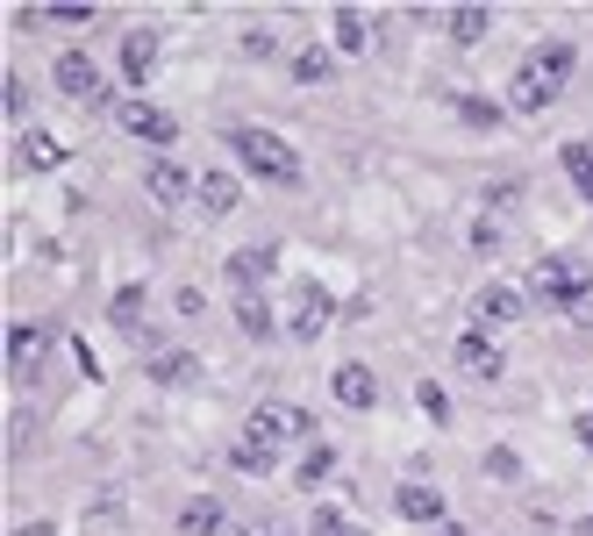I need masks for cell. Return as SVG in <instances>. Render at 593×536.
Masks as SVG:
<instances>
[{
    "label": "cell",
    "instance_id": "cell-31",
    "mask_svg": "<svg viewBox=\"0 0 593 536\" xmlns=\"http://www.w3.org/2000/svg\"><path fill=\"white\" fill-rule=\"evenodd\" d=\"M43 22H65V29H80V22H94V8H43Z\"/></svg>",
    "mask_w": 593,
    "mask_h": 536
},
{
    "label": "cell",
    "instance_id": "cell-4",
    "mask_svg": "<svg viewBox=\"0 0 593 536\" xmlns=\"http://www.w3.org/2000/svg\"><path fill=\"white\" fill-rule=\"evenodd\" d=\"M593 294V272L572 265V258H537L529 265V301H543V308H586Z\"/></svg>",
    "mask_w": 593,
    "mask_h": 536
},
{
    "label": "cell",
    "instance_id": "cell-27",
    "mask_svg": "<svg viewBox=\"0 0 593 536\" xmlns=\"http://www.w3.org/2000/svg\"><path fill=\"white\" fill-rule=\"evenodd\" d=\"M329 465H337V451L329 443H315L308 458H300V486H315V480H329Z\"/></svg>",
    "mask_w": 593,
    "mask_h": 536
},
{
    "label": "cell",
    "instance_id": "cell-12",
    "mask_svg": "<svg viewBox=\"0 0 593 536\" xmlns=\"http://www.w3.org/2000/svg\"><path fill=\"white\" fill-rule=\"evenodd\" d=\"M14 158H22V172H57V165H65V144H57L51 129H22Z\"/></svg>",
    "mask_w": 593,
    "mask_h": 536
},
{
    "label": "cell",
    "instance_id": "cell-2",
    "mask_svg": "<svg viewBox=\"0 0 593 536\" xmlns=\"http://www.w3.org/2000/svg\"><path fill=\"white\" fill-rule=\"evenodd\" d=\"M294 437H315V416H308V408L265 401L251 422H243V437H236V451H230L236 472H272V465H279V451H286Z\"/></svg>",
    "mask_w": 593,
    "mask_h": 536
},
{
    "label": "cell",
    "instance_id": "cell-33",
    "mask_svg": "<svg viewBox=\"0 0 593 536\" xmlns=\"http://www.w3.org/2000/svg\"><path fill=\"white\" fill-rule=\"evenodd\" d=\"M8 536H51V523H22V529H8Z\"/></svg>",
    "mask_w": 593,
    "mask_h": 536
},
{
    "label": "cell",
    "instance_id": "cell-5",
    "mask_svg": "<svg viewBox=\"0 0 593 536\" xmlns=\"http://www.w3.org/2000/svg\"><path fill=\"white\" fill-rule=\"evenodd\" d=\"M329 322H337V301H329V294H322V286H315V280H300V286H294V301H286V336H300V344H315V336H322Z\"/></svg>",
    "mask_w": 593,
    "mask_h": 536
},
{
    "label": "cell",
    "instance_id": "cell-28",
    "mask_svg": "<svg viewBox=\"0 0 593 536\" xmlns=\"http://www.w3.org/2000/svg\"><path fill=\"white\" fill-rule=\"evenodd\" d=\"M0 107H8V122H22V115H29V86L14 80V72L0 80Z\"/></svg>",
    "mask_w": 593,
    "mask_h": 536
},
{
    "label": "cell",
    "instance_id": "cell-6",
    "mask_svg": "<svg viewBox=\"0 0 593 536\" xmlns=\"http://www.w3.org/2000/svg\"><path fill=\"white\" fill-rule=\"evenodd\" d=\"M121 136H136V144H179V122L165 115L158 101H121Z\"/></svg>",
    "mask_w": 593,
    "mask_h": 536
},
{
    "label": "cell",
    "instance_id": "cell-22",
    "mask_svg": "<svg viewBox=\"0 0 593 536\" xmlns=\"http://www.w3.org/2000/svg\"><path fill=\"white\" fill-rule=\"evenodd\" d=\"M565 172H572V187L593 201V144H565Z\"/></svg>",
    "mask_w": 593,
    "mask_h": 536
},
{
    "label": "cell",
    "instance_id": "cell-7",
    "mask_svg": "<svg viewBox=\"0 0 593 536\" xmlns=\"http://www.w3.org/2000/svg\"><path fill=\"white\" fill-rule=\"evenodd\" d=\"M51 80H57V94L80 101V107H94V101H100V72H94V57H86V51H65Z\"/></svg>",
    "mask_w": 593,
    "mask_h": 536
},
{
    "label": "cell",
    "instance_id": "cell-9",
    "mask_svg": "<svg viewBox=\"0 0 593 536\" xmlns=\"http://www.w3.org/2000/svg\"><path fill=\"white\" fill-rule=\"evenodd\" d=\"M529 301L515 294V286H486V294H473V329H508V322H522Z\"/></svg>",
    "mask_w": 593,
    "mask_h": 536
},
{
    "label": "cell",
    "instance_id": "cell-1",
    "mask_svg": "<svg viewBox=\"0 0 593 536\" xmlns=\"http://www.w3.org/2000/svg\"><path fill=\"white\" fill-rule=\"evenodd\" d=\"M572 65H580V51H572L565 36H551V43H537V51L515 65V80H508V107L515 115H543L558 94H565V80H572Z\"/></svg>",
    "mask_w": 593,
    "mask_h": 536
},
{
    "label": "cell",
    "instance_id": "cell-15",
    "mask_svg": "<svg viewBox=\"0 0 593 536\" xmlns=\"http://www.w3.org/2000/svg\"><path fill=\"white\" fill-rule=\"evenodd\" d=\"M393 508H401L407 523H444V494H436V486H422V480H407L401 494H393Z\"/></svg>",
    "mask_w": 593,
    "mask_h": 536
},
{
    "label": "cell",
    "instance_id": "cell-19",
    "mask_svg": "<svg viewBox=\"0 0 593 536\" xmlns=\"http://www.w3.org/2000/svg\"><path fill=\"white\" fill-rule=\"evenodd\" d=\"M236 201H243V187H236L230 172H201V208L208 214H230Z\"/></svg>",
    "mask_w": 593,
    "mask_h": 536
},
{
    "label": "cell",
    "instance_id": "cell-8",
    "mask_svg": "<svg viewBox=\"0 0 593 536\" xmlns=\"http://www.w3.org/2000/svg\"><path fill=\"white\" fill-rule=\"evenodd\" d=\"M144 193L158 208H187V193H201V179H187V165H172V158H158L144 172Z\"/></svg>",
    "mask_w": 593,
    "mask_h": 536
},
{
    "label": "cell",
    "instance_id": "cell-14",
    "mask_svg": "<svg viewBox=\"0 0 593 536\" xmlns=\"http://www.w3.org/2000/svg\"><path fill=\"white\" fill-rule=\"evenodd\" d=\"M222 523H230V508H222L215 494H193L187 508H179V536H215Z\"/></svg>",
    "mask_w": 593,
    "mask_h": 536
},
{
    "label": "cell",
    "instance_id": "cell-11",
    "mask_svg": "<svg viewBox=\"0 0 593 536\" xmlns=\"http://www.w3.org/2000/svg\"><path fill=\"white\" fill-rule=\"evenodd\" d=\"M43 344H51V336H43L36 322H14V329H8V372L29 379V372L43 365Z\"/></svg>",
    "mask_w": 593,
    "mask_h": 536
},
{
    "label": "cell",
    "instance_id": "cell-32",
    "mask_svg": "<svg viewBox=\"0 0 593 536\" xmlns=\"http://www.w3.org/2000/svg\"><path fill=\"white\" fill-rule=\"evenodd\" d=\"M243 536H294L286 523H272V515H257V523H243Z\"/></svg>",
    "mask_w": 593,
    "mask_h": 536
},
{
    "label": "cell",
    "instance_id": "cell-23",
    "mask_svg": "<svg viewBox=\"0 0 593 536\" xmlns=\"http://www.w3.org/2000/svg\"><path fill=\"white\" fill-rule=\"evenodd\" d=\"M486 22H494L486 8H451V36H458V43H479V36H486Z\"/></svg>",
    "mask_w": 593,
    "mask_h": 536
},
{
    "label": "cell",
    "instance_id": "cell-24",
    "mask_svg": "<svg viewBox=\"0 0 593 536\" xmlns=\"http://www.w3.org/2000/svg\"><path fill=\"white\" fill-rule=\"evenodd\" d=\"M108 315H115V329H121V336H129V329H136V315H144V286H121V294H115V308H108Z\"/></svg>",
    "mask_w": 593,
    "mask_h": 536
},
{
    "label": "cell",
    "instance_id": "cell-16",
    "mask_svg": "<svg viewBox=\"0 0 593 536\" xmlns=\"http://www.w3.org/2000/svg\"><path fill=\"white\" fill-rule=\"evenodd\" d=\"M337 401H343V408H372V401H379L372 365H343V372H337Z\"/></svg>",
    "mask_w": 593,
    "mask_h": 536
},
{
    "label": "cell",
    "instance_id": "cell-25",
    "mask_svg": "<svg viewBox=\"0 0 593 536\" xmlns=\"http://www.w3.org/2000/svg\"><path fill=\"white\" fill-rule=\"evenodd\" d=\"M193 372H201V365H193V358H179V350H165V358L150 365V379H165V387H179V379H193Z\"/></svg>",
    "mask_w": 593,
    "mask_h": 536
},
{
    "label": "cell",
    "instance_id": "cell-17",
    "mask_svg": "<svg viewBox=\"0 0 593 536\" xmlns=\"http://www.w3.org/2000/svg\"><path fill=\"white\" fill-rule=\"evenodd\" d=\"M265 272H272V251H265V243L230 258V286H236V294H257V286H265Z\"/></svg>",
    "mask_w": 593,
    "mask_h": 536
},
{
    "label": "cell",
    "instance_id": "cell-35",
    "mask_svg": "<svg viewBox=\"0 0 593 536\" xmlns=\"http://www.w3.org/2000/svg\"><path fill=\"white\" fill-rule=\"evenodd\" d=\"M586 536H593V523H586Z\"/></svg>",
    "mask_w": 593,
    "mask_h": 536
},
{
    "label": "cell",
    "instance_id": "cell-20",
    "mask_svg": "<svg viewBox=\"0 0 593 536\" xmlns=\"http://www.w3.org/2000/svg\"><path fill=\"white\" fill-rule=\"evenodd\" d=\"M329 65H337V57H329L322 43H300V51H294V80L300 86H329Z\"/></svg>",
    "mask_w": 593,
    "mask_h": 536
},
{
    "label": "cell",
    "instance_id": "cell-13",
    "mask_svg": "<svg viewBox=\"0 0 593 536\" xmlns=\"http://www.w3.org/2000/svg\"><path fill=\"white\" fill-rule=\"evenodd\" d=\"M458 365H465L473 379H500V350H494V336H486V329H465V336H458Z\"/></svg>",
    "mask_w": 593,
    "mask_h": 536
},
{
    "label": "cell",
    "instance_id": "cell-10",
    "mask_svg": "<svg viewBox=\"0 0 593 536\" xmlns=\"http://www.w3.org/2000/svg\"><path fill=\"white\" fill-rule=\"evenodd\" d=\"M150 72H158V29H129L121 36V80L150 86Z\"/></svg>",
    "mask_w": 593,
    "mask_h": 536
},
{
    "label": "cell",
    "instance_id": "cell-3",
    "mask_svg": "<svg viewBox=\"0 0 593 536\" xmlns=\"http://www.w3.org/2000/svg\"><path fill=\"white\" fill-rule=\"evenodd\" d=\"M230 144H236V158H243V172H257V179H272V187H294V179H300V150H294V144H286V136H279V129H257V122H251V129H236V136H230Z\"/></svg>",
    "mask_w": 593,
    "mask_h": 536
},
{
    "label": "cell",
    "instance_id": "cell-29",
    "mask_svg": "<svg viewBox=\"0 0 593 536\" xmlns=\"http://www.w3.org/2000/svg\"><path fill=\"white\" fill-rule=\"evenodd\" d=\"M458 115L473 122V129H494V122H500V107H494V101H458Z\"/></svg>",
    "mask_w": 593,
    "mask_h": 536
},
{
    "label": "cell",
    "instance_id": "cell-34",
    "mask_svg": "<svg viewBox=\"0 0 593 536\" xmlns=\"http://www.w3.org/2000/svg\"><path fill=\"white\" fill-rule=\"evenodd\" d=\"M572 429H580V443H586V451H593V416H580V422H572Z\"/></svg>",
    "mask_w": 593,
    "mask_h": 536
},
{
    "label": "cell",
    "instance_id": "cell-30",
    "mask_svg": "<svg viewBox=\"0 0 593 536\" xmlns=\"http://www.w3.org/2000/svg\"><path fill=\"white\" fill-rule=\"evenodd\" d=\"M243 51H251V57H272V29L251 22V29H243Z\"/></svg>",
    "mask_w": 593,
    "mask_h": 536
},
{
    "label": "cell",
    "instance_id": "cell-26",
    "mask_svg": "<svg viewBox=\"0 0 593 536\" xmlns=\"http://www.w3.org/2000/svg\"><path fill=\"white\" fill-rule=\"evenodd\" d=\"M308 536H364L358 523H351V515H343V508H322V515H315V523H308Z\"/></svg>",
    "mask_w": 593,
    "mask_h": 536
},
{
    "label": "cell",
    "instance_id": "cell-21",
    "mask_svg": "<svg viewBox=\"0 0 593 536\" xmlns=\"http://www.w3.org/2000/svg\"><path fill=\"white\" fill-rule=\"evenodd\" d=\"M236 322H243V336H272L279 329L272 308H265V294H236Z\"/></svg>",
    "mask_w": 593,
    "mask_h": 536
},
{
    "label": "cell",
    "instance_id": "cell-18",
    "mask_svg": "<svg viewBox=\"0 0 593 536\" xmlns=\"http://www.w3.org/2000/svg\"><path fill=\"white\" fill-rule=\"evenodd\" d=\"M337 51H351V57L372 51V22H364L358 8H337Z\"/></svg>",
    "mask_w": 593,
    "mask_h": 536
}]
</instances>
